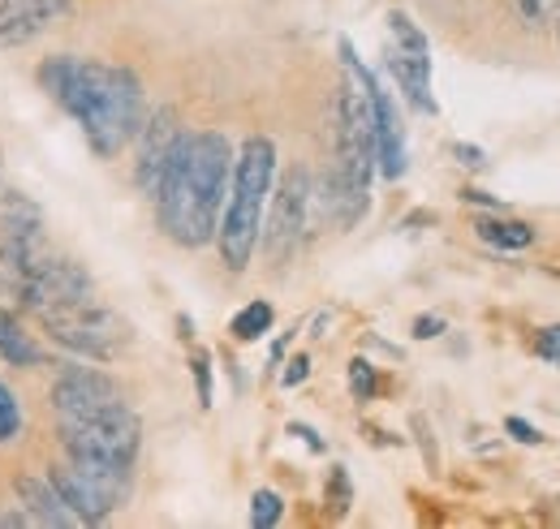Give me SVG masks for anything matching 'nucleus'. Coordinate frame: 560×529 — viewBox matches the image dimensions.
I'll return each instance as SVG.
<instances>
[{"label": "nucleus", "mask_w": 560, "mask_h": 529, "mask_svg": "<svg viewBox=\"0 0 560 529\" xmlns=\"http://www.w3.org/2000/svg\"><path fill=\"white\" fill-rule=\"evenodd\" d=\"M39 86L82 126L100 160L121 155V146H130L147 121L142 82L139 73L126 66L82 61V57L61 52L39 66Z\"/></svg>", "instance_id": "obj_1"}, {"label": "nucleus", "mask_w": 560, "mask_h": 529, "mask_svg": "<svg viewBox=\"0 0 560 529\" xmlns=\"http://www.w3.org/2000/svg\"><path fill=\"white\" fill-rule=\"evenodd\" d=\"M229 177H233V142L224 133H182V142L164 168V181L155 190L160 228L182 250H199V246L215 242Z\"/></svg>", "instance_id": "obj_2"}, {"label": "nucleus", "mask_w": 560, "mask_h": 529, "mask_svg": "<svg viewBox=\"0 0 560 529\" xmlns=\"http://www.w3.org/2000/svg\"><path fill=\"white\" fill-rule=\"evenodd\" d=\"M346 66V82L337 91V155L332 173L324 177V202L341 228H353L366 215L371 177H375V126H371V99L358 82L353 66Z\"/></svg>", "instance_id": "obj_3"}, {"label": "nucleus", "mask_w": 560, "mask_h": 529, "mask_svg": "<svg viewBox=\"0 0 560 529\" xmlns=\"http://www.w3.org/2000/svg\"><path fill=\"white\" fill-rule=\"evenodd\" d=\"M272 177H277V146L272 138H246L237 160H233V177H229V207L224 220L215 228V246L229 271H246L250 255L259 246V228H264V211L272 195Z\"/></svg>", "instance_id": "obj_4"}, {"label": "nucleus", "mask_w": 560, "mask_h": 529, "mask_svg": "<svg viewBox=\"0 0 560 529\" xmlns=\"http://www.w3.org/2000/svg\"><path fill=\"white\" fill-rule=\"evenodd\" d=\"M61 444H66L70 457H82V461L130 465L135 469L142 444V422L126 400H117V404L95 409L86 418L61 422Z\"/></svg>", "instance_id": "obj_5"}, {"label": "nucleus", "mask_w": 560, "mask_h": 529, "mask_svg": "<svg viewBox=\"0 0 560 529\" xmlns=\"http://www.w3.org/2000/svg\"><path fill=\"white\" fill-rule=\"evenodd\" d=\"M130 473H135L130 465H104V461L70 457L66 465H57L48 478L61 491L66 508L78 517V526H100V521H108L126 504Z\"/></svg>", "instance_id": "obj_6"}, {"label": "nucleus", "mask_w": 560, "mask_h": 529, "mask_svg": "<svg viewBox=\"0 0 560 529\" xmlns=\"http://www.w3.org/2000/svg\"><path fill=\"white\" fill-rule=\"evenodd\" d=\"M44 328L61 349H70L86 362H113L130 344V328L108 306H100L95 297H82L66 310L44 315Z\"/></svg>", "instance_id": "obj_7"}, {"label": "nucleus", "mask_w": 560, "mask_h": 529, "mask_svg": "<svg viewBox=\"0 0 560 529\" xmlns=\"http://www.w3.org/2000/svg\"><path fill=\"white\" fill-rule=\"evenodd\" d=\"M384 66L393 73L397 91L415 113H435L431 95V44L419 31V22L401 9L388 13V44H384Z\"/></svg>", "instance_id": "obj_8"}, {"label": "nucleus", "mask_w": 560, "mask_h": 529, "mask_svg": "<svg viewBox=\"0 0 560 529\" xmlns=\"http://www.w3.org/2000/svg\"><path fill=\"white\" fill-rule=\"evenodd\" d=\"M341 57L353 66L358 73V82H362V91H366V99H371V126H375V168L388 177V181H397V177H406V164H410V155H406V121H401V113H397V99L380 86V78L371 73V69L358 61V52H353L350 39H341Z\"/></svg>", "instance_id": "obj_9"}, {"label": "nucleus", "mask_w": 560, "mask_h": 529, "mask_svg": "<svg viewBox=\"0 0 560 529\" xmlns=\"http://www.w3.org/2000/svg\"><path fill=\"white\" fill-rule=\"evenodd\" d=\"M82 297H91V275L73 259H52V255H44L39 263L31 267V275L13 293V302L22 310L39 315V319L52 315V310H66V306L82 302Z\"/></svg>", "instance_id": "obj_10"}, {"label": "nucleus", "mask_w": 560, "mask_h": 529, "mask_svg": "<svg viewBox=\"0 0 560 529\" xmlns=\"http://www.w3.org/2000/svg\"><path fill=\"white\" fill-rule=\"evenodd\" d=\"M306 220H311V173H306V168H289L284 181L277 186V195H272L268 228H259L268 259L284 263V259L302 246Z\"/></svg>", "instance_id": "obj_11"}, {"label": "nucleus", "mask_w": 560, "mask_h": 529, "mask_svg": "<svg viewBox=\"0 0 560 529\" xmlns=\"http://www.w3.org/2000/svg\"><path fill=\"white\" fill-rule=\"evenodd\" d=\"M182 126H177V113L173 108H155L139 130V160H135V181L147 199H155L160 181H164V168L182 142Z\"/></svg>", "instance_id": "obj_12"}, {"label": "nucleus", "mask_w": 560, "mask_h": 529, "mask_svg": "<svg viewBox=\"0 0 560 529\" xmlns=\"http://www.w3.org/2000/svg\"><path fill=\"white\" fill-rule=\"evenodd\" d=\"M117 400H126L121 388H117L104 371H95V366H66V375L52 384V409H57L61 422L86 418V413L108 409V404H117Z\"/></svg>", "instance_id": "obj_13"}, {"label": "nucleus", "mask_w": 560, "mask_h": 529, "mask_svg": "<svg viewBox=\"0 0 560 529\" xmlns=\"http://www.w3.org/2000/svg\"><path fill=\"white\" fill-rule=\"evenodd\" d=\"M73 13L70 0H0V52L26 48Z\"/></svg>", "instance_id": "obj_14"}, {"label": "nucleus", "mask_w": 560, "mask_h": 529, "mask_svg": "<svg viewBox=\"0 0 560 529\" xmlns=\"http://www.w3.org/2000/svg\"><path fill=\"white\" fill-rule=\"evenodd\" d=\"M18 499H22V513H26L31 526H78V517L66 508L61 491L52 486V478H22L18 482Z\"/></svg>", "instance_id": "obj_15"}, {"label": "nucleus", "mask_w": 560, "mask_h": 529, "mask_svg": "<svg viewBox=\"0 0 560 529\" xmlns=\"http://www.w3.org/2000/svg\"><path fill=\"white\" fill-rule=\"evenodd\" d=\"M0 357L9 366H44V349L31 340V331H22L18 315L0 306Z\"/></svg>", "instance_id": "obj_16"}, {"label": "nucleus", "mask_w": 560, "mask_h": 529, "mask_svg": "<svg viewBox=\"0 0 560 529\" xmlns=\"http://www.w3.org/2000/svg\"><path fill=\"white\" fill-rule=\"evenodd\" d=\"M475 233H479V242H488L491 250H504V255L535 246V228L526 220H479Z\"/></svg>", "instance_id": "obj_17"}, {"label": "nucleus", "mask_w": 560, "mask_h": 529, "mask_svg": "<svg viewBox=\"0 0 560 529\" xmlns=\"http://www.w3.org/2000/svg\"><path fill=\"white\" fill-rule=\"evenodd\" d=\"M277 324V310H272V302H250V306H242L237 315H233V340H242V344H250V340H259V336H268Z\"/></svg>", "instance_id": "obj_18"}, {"label": "nucleus", "mask_w": 560, "mask_h": 529, "mask_svg": "<svg viewBox=\"0 0 560 529\" xmlns=\"http://www.w3.org/2000/svg\"><path fill=\"white\" fill-rule=\"evenodd\" d=\"M280 517H284V499H280L277 491H255V499H250V526L272 529L280 526Z\"/></svg>", "instance_id": "obj_19"}, {"label": "nucleus", "mask_w": 560, "mask_h": 529, "mask_svg": "<svg viewBox=\"0 0 560 529\" xmlns=\"http://www.w3.org/2000/svg\"><path fill=\"white\" fill-rule=\"evenodd\" d=\"M375 388H380L375 366H371L366 357H353V362H350V392H353V400H371V397H375Z\"/></svg>", "instance_id": "obj_20"}, {"label": "nucleus", "mask_w": 560, "mask_h": 529, "mask_svg": "<svg viewBox=\"0 0 560 529\" xmlns=\"http://www.w3.org/2000/svg\"><path fill=\"white\" fill-rule=\"evenodd\" d=\"M18 435H22V409H18L13 392L0 384V444H9Z\"/></svg>", "instance_id": "obj_21"}, {"label": "nucleus", "mask_w": 560, "mask_h": 529, "mask_svg": "<svg viewBox=\"0 0 560 529\" xmlns=\"http://www.w3.org/2000/svg\"><path fill=\"white\" fill-rule=\"evenodd\" d=\"M190 371H195L199 404H203V409H211V357H208V349H195V353H190Z\"/></svg>", "instance_id": "obj_22"}, {"label": "nucleus", "mask_w": 560, "mask_h": 529, "mask_svg": "<svg viewBox=\"0 0 560 529\" xmlns=\"http://www.w3.org/2000/svg\"><path fill=\"white\" fill-rule=\"evenodd\" d=\"M535 353L548 362V366H560V324H548L535 336Z\"/></svg>", "instance_id": "obj_23"}, {"label": "nucleus", "mask_w": 560, "mask_h": 529, "mask_svg": "<svg viewBox=\"0 0 560 529\" xmlns=\"http://www.w3.org/2000/svg\"><path fill=\"white\" fill-rule=\"evenodd\" d=\"M346 508H350V478H346V469L337 465V469H332V513L346 517Z\"/></svg>", "instance_id": "obj_24"}, {"label": "nucleus", "mask_w": 560, "mask_h": 529, "mask_svg": "<svg viewBox=\"0 0 560 529\" xmlns=\"http://www.w3.org/2000/svg\"><path fill=\"white\" fill-rule=\"evenodd\" d=\"M504 431H509V435H513L517 444H526V448L544 444V435H539V431H535V426H530L526 418H509V422H504Z\"/></svg>", "instance_id": "obj_25"}, {"label": "nucleus", "mask_w": 560, "mask_h": 529, "mask_svg": "<svg viewBox=\"0 0 560 529\" xmlns=\"http://www.w3.org/2000/svg\"><path fill=\"white\" fill-rule=\"evenodd\" d=\"M306 375H311V357H306V353H298V357L289 362V371L280 375V384H284V388H298Z\"/></svg>", "instance_id": "obj_26"}, {"label": "nucleus", "mask_w": 560, "mask_h": 529, "mask_svg": "<svg viewBox=\"0 0 560 529\" xmlns=\"http://www.w3.org/2000/svg\"><path fill=\"white\" fill-rule=\"evenodd\" d=\"M453 155H457L466 168H483V160H488L483 146H470V142H453Z\"/></svg>", "instance_id": "obj_27"}, {"label": "nucleus", "mask_w": 560, "mask_h": 529, "mask_svg": "<svg viewBox=\"0 0 560 529\" xmlns=\"http://www.w3.org/2000/svg\"><path fill=\"white\" fill-rule=\"evenodd\" d=\"M440 331H444V319H440V315H419V319H415V336H419V340H435Z\"/></svg>", "instance_id": "obj_28"}, {"label": "nucleus", "mask_w": 560, "mask_h": 529, "mask_svg": "<svg viewBox=\"0 0 560 529\" xmlns=\"http://www.w3.org/2000/svg\"><path fill=\"white\" fill-rule=\"evenodd\" d=\"M289 435H298V439H306V444H311V448H315V452H319V448H324V444H319V435H315V431H311V426H302V422H293V426H289Z\"/></svg>", "instance_id": "obj_29"}]
</instances>
